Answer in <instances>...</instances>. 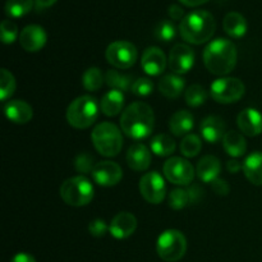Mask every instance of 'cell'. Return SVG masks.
<instances>
[{
  "mask_svg": "<svg viewBox=\"0 0 262 262\" xmlns=\"http://www.w3.org/2000/svg\"><path fill=\"white\" fill-rule=\"evenodd\" d=\"M155 127V114L146 102H132L120 117V128L132 140H145Z\"/></svg>",
  "mask_w": 262,
  "mask_h": 262,
  "instance_id": "cell-1",
  "label": "cell"
},
{
  "mask_svg": "<svg viewBox=\"0 0 262 262\" xmlns=\"http://www.w3.org/2000/svg\"><path fill=\"white\" fill-rule=\"evenodd\" d=\"M204 64L215 76H227L237 66V48L230 40L216 38L204 50Z\"/></svg>",
  "mask_w": 262,
  "mask_h": 262,
  "instance_id": "cell-2",
  "label": "cell"
},
{
  "mask_svg": "<svg viewBox=\"0 0 262 262\" xmlns=\"http://www.w3.org/2000/svg\"><path fill=\"white\" fill-rule=\"evenodd\" d=\"M216 30V22L207 10H194L181 20L179 32L182 38L193 45L207 42Z\"/></svg>",
  "mask_w": 262,
  "mask_h": 262,
  "instance_id": "cell-3",
  "label": "cell"
},
{
  "mask_svg": "<svg viewBox=\"0 0 262 262\" xmlns=\"http://www.w3.org/2000/svg\"><path fill=\"white\" fill-rule=\"evenodd\" d=\"M95 150L102 156L114 158L119 155L123 147V136L119 128L110 122H102L91 133Z\"/></svg>",
  "mask_w": 262,
  "mask_h": 262,
  "instance_id": "cell-4",
  "label": "cell"
},
{
  "mask_svg": "<svg viewBox=\"0 0 262 262\" xmlns=\"http://www.w3.org/2000/svg\"><path fill=\"white\" fill-rule=\"evenodd\" d=\"M67 120L69 125L77 129H86L96 122L99 117V104L90 95L77 97L67 109Z\"/></svg>",
  "mask_w": 262,
  "mask_h": 262,
  "instance_id": "cell-5",
  "label": "cell"
},
{
  "mask_svg": "<svg viewBox=\"0 0 262 262\" xmlns=\"http://www.w3.org/2000/svg\"><path fill=\"white\" fill-rule=\"evenodd\" d=\"M95 189L84 176L72 177L60 187V197L69 206H86L94 199Z\"/></svg>",
  "mask_w": 262,
  "mask_h": 262,
  "instance_id": "cell-6",
  "label": "cell"
},
{
  "mask_svg": "<svg viewBox=\"0 0 262 262\" xmlns=\"http://www.w3.org/2000/svg\"><path fill=\"white\" fill-rule=\"evenodd\" d=\"M187 251V239L182 232L168 229L161 233L156 242V252L165 262H177L181 260Z\"/></svg>",
  "mask_w": 262,
  "mask_h": 262,
  "instance_id": "cell-7",
  "label": "cell"
},
{
  "mask_svg": "<svg viewBox=\"0 0 262 262\" xmlns=\"http://www.w3.org/2000/svg\"><path fill=\"white\" fill-rule=\"evenodd\" d=\"M246 92V87L239 78L222 77L214 81L210 87L211 97L219 104H233L239 101Z\"/></svg>",
  "mask_w": 262,
  "mask_h": 262,
  "instance_id": "cell-8",
  "label": "cell"
},
{
  "mask_svg": "<svg viewBox=\"0 0 262 262\" xmlns=\"http://www.w3.org/2000/svg\"><path fill=\"white\" fill-rule=\"evenodd\" d=\"M106 60L118 69H128L137 60V49L129 41H114L105 51Z\"/></svg>",
  "mask_w": 262,
  "mask_h": 262,
  "instance_id": "cell-9",
  "label": "cell"
},
{
  "mask_svg": "<svg viewBox=\"0 0 262 262\" xmlns=\"http://www.w3.org/2000/svg\"><path fill=\"white\" fill-rule=\"evenodd\" d=\"M164 177L170 183L177 186H188L194 178V168L188 160L183 158L168 159L163 166Z\"/></svg>",
  "mask_w": 262,
  "mask_h": 262,
  "instance_id": "cell-10",
  "label": "cell"
},
{
  "mask_svg": "<svg viewBox=\"0 0 262 262\" xmlns=\"http://www.w3.org/2000/svg\"><path fill=\"white\" fill-rule=\"evenodd\" d=\"M140 192L148 204H161L166 196L165 181L158 171H148L141 177Z\"/></svg>",
  "mask_w": 262,
  "mask_h": 262,
  "instance_id": "cell-11",
  "label": "cell"
},
{
  "mask_svg": "<svg viewBox=\"0 0 262 262\" xmlns=\"http://www.w3.org/2000/svg\"><path fill=\"white\" fill-rule=\"evenodd\" d=\"M169 68L176 74H184L194 66V51L184 43H177L169 54Z\"/></svg>",
  "mask_w": 262,
  "mask_h": 262,
  "instance_id": "cell-12",
  "label": "cell"
},
{
  "mask_svg": "<svg viewBox=\"0 0 262 262\" xmlns=\"http://www.w3.org/2000/svg\"><path fill=\"white\" fill-rule=\"evenodd\" d=\"M91 174L95 183L102 187L117 186L123 178L122 168L117 163L109 160L96 163Z\"/></svg>",
  "mask_w": 262,
  "mask_h": 262,
  "instance_id": "cell-13",
  "label": "cell"
},
{
  "mask_svg": "<svg viewBox=\"0 0 262 262\" xmlns=\"http://www.w3.org/2000/svg\"><path fill=\"white\" fill-rule=\"evenodd\" d=\"M48 36L41 26H26L19 35V43L28 53H37L45 46Z\"/></svg>",
  "mask_w": 262,
  "mask_h": 262,
  "instance_id": "cell-14",
  "label": "cell"
},
{
  "mask_svg": "<svg viewBox=\"0 0 262 262\" xmlns=\"http://www.w3.org/2000/svg\"><path fill=\"white\" fill-rule=\"evenodd\" d=\"M137 229V219L128 211L115 215L109 225V232L115 239H127Z\"/></svg>",
  "mask_w": 262,
  "mask_h": 262,
  "instance_id": "cell-15",
  "label": "cell"
},
{
  "mask_svg": "<svg viewBox=\"0 0 262 262\" xmlns=\"http://www.w3.org/2000/svg\"><path fill=\"white\" fill-rule=\"evenodd\" d=\"M237 124L243 135L256 137L262 133V114L257 109L247 107L238 114Z\"/></svg>",
  "mask_w": 262,
  "mask_h": 262,
  "instance_id": "cell-16",
  "label": "cell"
},
{
  "mask_svg": "<svg viewBox=\"0 0 262 262\" xmlns=\"http://www.w3.org/2000/svg\"><path fill=\"white\" fill-rule=\"evenodd\" d=\"M166 56L164 51L160 48L156 46H151L147 48L143 53L142 59H141V66H142L143 71L148 74V76H160L164 73L166 67Z\"/></svg>",
  "mask_w": 262,
  "mask_h": 262,
  "instance_id": "cell-17",
  "label": "cell"
},
{
  "mask_svg": "<svg viewBox=\"0 0 262 262\" xmlns=\"http://www.w3.org/2000/svg\"><path fill=\"white\" fill-rule=\"evenodd\" d=\"M225 128H227V124L222 118L217 115H210L201 122L200 132L206 142L216 143L224 138Z\"/></svg>",
  "mask_w": 262,
  "mask_h": 262,
  "instance_id": "cell-18",
  "label": "cell"
},
{
  "mask_svg": "<svg viewBox=\"0 0 262 262\" xmlns=\"http://www.w3.org/2000/svg\"><path fill=\"white\" fill-rule=\"evenodd\" d=\"M5 117L15 124H26L33 117V110L28 102L23 100H10L4 106Z\"/></svg>",
  "mask_w": 262,
  "mask_h": 262,
  "instance_id": "cell-19",
  "label": "cell"
},
{
  "mask_svg": "<svg viewBox=\"0 0 262 262\" xmlns=\"http://www.w3.org/2000/svg\"><path fill=\"white\" fill-rule=\"evenodd\" d=\"M127 164L136 171L147 170L151 164V151L143 143H133L128 148Z\"/></svg>",
  "mask_w": 262,
  "mask_h": 262,
  "instance_id": "cell-20",
  "label": "cell"
},
{
  "mask_svg": "<svg viewBox=\"0 0 262 262\" xmlns=\"http://www.w3.org/2000/svg\"><path fill=\"white\" fill-rule=\"evenodd\" d=\"M222 171V164L216 156L206 155L199 161L196 168L197 177L200 181L204 183L211 184L215 179L219 178V174Z\"/></svg>",
  "mask_w": 262,
  "mask_h": 262,
  "instance_id": "cell-21",
  "label": "cell"
},
{
  "mask_svg": "<svg viewBox=\"0 0 262 262\" xmlns=\"http://www.w3.org/2000/svg\"><path fill=\"white\" fill-rule=\"evenodd\" d=\"M124 100L125 97L123 91L114 89L107 91L100 101V109H101L102 114L106 115V117L118 115L124 106Z\"/></svg>",
  "mask_w": 262,
  "mask_h": 262,
  "instance_id": "cell-22",
  "label": "cell"
},
{
  "mask_svg": "<svg viewBox=\"0 0 262 262\" xmlns=\"http://www.w3.org/2000/svg\"><path fill=\"white\" fill-rule=\"evenodd\" d=\"M194 125V118L187 110H179L176 114L171 115L170 120H169V129L177 137H182V136H187Z\"/></svg>",
  "mask_w": 262,
  "mask_h": 262,
  "instance_id": "cell-23",
  "label": "cell"
},
{
  "mask_svg": "<svg viewBox=\"0 0 262 262\" xmlns=\"http://www.w3.org/2000/svg\"><path fill=\"white\" fill-rule=\"evenodd\" d=\"M186 87V81L179 74H166L159 82V91L168 99H177L182 95Z\"/></svg>",
  "mask_w": 262,
  "mask_h": 262,
  "instance_id": "cell-24",
  "label": "cell"
},
{
  "mask_svg": "<svg viewBox=\"0 0 262 262\" xmlns=\"http://www.w3.org/2000/svg\"><path fill=\"white\" fill-rule=\"evenodd\" d=\"M243 173L255 186H262V152L255 151L243 161Z\"/></svg>",
  "mask_w": 262,
  "mask_h": 262,
  "instance_id": "cell-25",
  "label": "cell"
},
{
  "mask_svg": "<svg viewBox=\"0 0 262 262\" xmlns=\"http://www.w3.org/2000/svg\"><path fill=\"white\" fill-rule=\"evenodd\" d=\"M223 27L227 35L233 38H241L247 33V20L241 13L230 12L228 13L223 20Z\"/></svg>",
  "mask_w": 262,
  "mask_h": 262,
  "instance_id": "cell-26",
  "label": "cell"
},
{
  "mask_svg": "<svg viewBox=\"0 0 262 262\" xmlns=\"http://www.w3.org/2000/svg\"><path fill=\"white\" fill-rule=\"evenodd\" d=\"M223 147L227 151L228 155L232 158L237 159L241 158L246 154L247 151V142L243 135L235 130H229L225 133L224 138H223Z\"/></svg>",
  "mask_w": 262,
  "mask_h": 262,
  "instance_id": "cell-27",
  "label": "cell"
},
{
  "mask_svg": "<svg viewBox=\"0 0 262 262\" xmlns=\"http://www.w3.org/2000/svg\"><path fill=\"white\" fill-rule=\"evenodd\" d=\"M150 148L155 155L160 156V158H166L176 151V142L169 135L159 133L151 141Z\"/></svg>",
  "mask_w": 262,
  "mask_h": 262,
  "instance_id": "cell-28",
  "label": "cell"
},
{
  "mask_svg": "<svg viewBox=\"0 0 262 262\" xmlns=\"http://www.w3.org/2000/svg\"><path fill=\"white\" fill-rule=\"evenodd\" d=\"M105 82L109 87L114 90H119V91H128V90L132 89L133 86V77L129 74H122L118 71H110L106 72L105 74Z\"/></svg>",
  "mask_w": 262,
  "mask_h": 262,
  "instance_id": "cell-29",
  "label": "cell"
},
{
  "mask_svg": "<svg viewBox=\"0 0 262 262\" xmlns=\"http://www.w3.org/2000/svg\"><path fill=\"white\" fill-rule=\"evenodd\" d=\"M105 82V76L102 74L101 69L97 67H91L87 71H84L82 76V84L87 91H99Z\"/></svg>",
  "mask_w": 262,
  "mask_h": 262,
  "instance_id": "cell-30",
  "label": "cell"
},
{
  "mask_svg": "<svg viewBox=\"0 0 262 262\" xmlns=\"http://www.w3.org/2000/svg\"><path fill=\"white\" fill-rule=\"evenodd\" d=\"M35 5V0H7L5 13L12 18H20L28 14Z\"/></svg>",
  "mask_w": 262,
  "mask_h": 262,
  "instance_id": "cell-31",
  "label": "cell"
},
{
  "mask_svg": "<svg viewBox=\"0 0 262 262\" xmlns=\"http://www.w3.org/2000/svg\"><path fill=\"white\" fill-rule=\"evenodd\" d=\"M184 99L188 106L199 107L206 102L207 92L201 84H192L184 92Z\"/></svg>",
  "mask_w": 262,
  "mask_h": 262,
  "instance_id": "cell-32",
  "label": "cell"
},
{
  "mask_svg": "<svg viewBox=\"0 0 262 262\" xmlns=\"http://www.w3.org/2000/svg\"><path fill=\"white\" fill-rule=\"evenodd\" d=\"M202 141L197 135H187L181 142V152L184 158H194L201 152Z\"/></svg>",
  "mask_w": 262,
  "mask_h": 262,
  "instance_id": "cell-33",
  "label": "cell"
},
{
  "mask_svg": "<svg viewBox=\"0 0 262 262\" xmlns=\"http://www.w3.org/2000/svg\"><path fill=\"white\" fill-rule=\"evenodd\" d=\"M154 36L161 42H170L177 36V27L171 20H160L154 28Z\"/></svg>",
  "mask_w": 262,
  "mask_h": 262,
  "instance_id": "cell-34",
  "label": "cell"
},
{
  "mask_svg": "<svg viewBox=\"0 0 262 262\" xmlns=\"http://www.w3.org/2000/svg\"><path fill=\"white\" fill-rule=\"evenodd\" d=\"M14 76L8 69L3 68L0 72V100L7 101L15 91Z\"/></svg>",
  "mask_w": 262,
  "mask_h": 262,
  "instance_id": "cell-35",
  "label": "cell"
},
{
  "mask_svg": "<svg viewBox=\"0 0 262 262\" xmlns=\"http://www.w3.org/2000/svg\"><path fill=\"white\" fill-rule=\"evenodd\" d=\"M169 206L173 210H182L191 202L188 191L182 188H176L169 193Z\"/></svg>",
  "mask_w": 262,
  "mask_h": 262,
  "instance_id": "cell-36",
  "label": "cell"
},
{
  "mask_svg": "<svg viewBox=\"0 0 262 262\" xmlns=\"http://www.w3.org/2000/svg\"><path fill=\"white\" fill-rule=\"evenodd\" d=\"M0 33H2V41L5 45L13 43L18 38V27L14 22L9 19H4L0 25Z\"/></svg>",
  "mask_w": 262,
  "mask_h": 262,
  "instance_id": "cell-37",
  "label": "cell"
},
{
  "mask_svg": "<svg viewBox=\"0 0 262 262\" xmlns=\"http://www.w3.org/2000/svg\"><path fill=\"white\" fill-rule=\"evenodd\" d=\"M94 161V156L90 155V154L87 152H82L79 154L76 158V160H74V168H76L77 171H79V173L82 174L92 173L95 165H96Z\"/></svg>",
  "mask_w": 262,
  "mask_h": 262,
  "instance_id": "cell-38",
  "label": "cell"
},
{
  "mask_svg": "<svg viewBox=\"0 0 262 262\" xmlns=\"http://www.w3.org/2000/svg\"><path fill=\"white\" fill-rule=\"evenodd\" d=\"M152 90L154 83L150 78H138L135 81L130 91H132L133 95H136V96L146 97L152 92Z\"/></svg>",
  "mask_w": 262,
  "mask_h": 262,
  "instance_id": "cell-39",
  "label": "cell"
},
{
  "mask_svg": "<svg viewBox=\"0 0 262 262\" xmlns=\"http://www.w3.org/2000/svg\"><path fill=\"white\" fill-rule=\"evenodd\" d=\"M89 232L92 237H104L109 232V225L102 219H95L89 224Z\"/></svg>",
  "mask_w": 262,
  "mask_h": 262,
  "instance_id": "cell-40",
  "label": "cell"
},
{
  "mask_svg": "<svg viewBox=\"0 0 262 262\" xmlns=\"http://www.w3.org/2000/svg\"><path fill=\"white\" fill-rule=\"evenodd\" d=\"M211 187L212 189H214L215 193H217L219 196H227V194H229L230 192V187L229 184H228V182L223 181V179L220 178L215 179V181L211 183Z\"/></svg>",
  "mask_w": 262,
  "mask_h": 262,
  "instance_id": "cell-41",
  "label": "cell"
},
{
  "mask_svg": "<svg viewBox=\"0 0 262 262\" xmlns=\"http://www.w3.org/2000/svg\"><path fill=\"white\" fill-rule=\"evenodd\" d=\"M168 14L173 20H182L186 17V15H184V10L182 9V7H179V5L177 4H173L169 7Z\"/></svg>",
  "mask_w": 262,
  "mask_h": 262,
  "instance_id": "cell-42",
  "label": "cell"
},
{
  "mask_svg": "<svg viewBox=\"0 0 262 262\" xmlns=\"http://www.w3.org/2000/svg\"><path fill=\"white\" fill-rule=\"evenodd\" d=\"M227 169L230 174L239 173L241 170H243V164L238 160H229L227 163Z\"/></svg>",
  "mask_w": 262,
  "mask_h": 262,
  "instance_id": "cell-43",
  "label": "cell"
},
{
  "mask_svg": "<svg viewBox=\"0 0 262 262\" xmlns=\"http://www.w3.org/2000/svg\"><path fill=\"white\" fill-rule=\"evenodd\" d=\"M10 262H36V260L32 255H30V253L20 252L17 253Z\"/></svg>",
  "mask_w": 262,
  "mask_h": 262,
  "instance_id": "cell-44",
  "label": "cell"
},
{
  "mask_svg": "<svg viewBox=\"0 0 262 262\" xmlns=\"http://www.w3.org/2000/svg\"><path fill=\"white\" fill-rule=\"evenodd\" d=\"M58 0H35V8L36 10H43V9H48V8L53 7Z\"/></svg>",
  "mask_w": 262,
  "mask_h": 262,
  "instance_id": "cell-45",
  "label": "cell"
},
{
  "mask_svg": "<svg viewBox=\"0 0 262 262\" xmlns=\"http://www.w3.org/2000/svg\"><path fill=\"white\" fill-rule=\"evenodd\" d=\"M179 2L182 3L183 5H186V7H200V5L205 4V3H207L209 0H179Z\"/></svg>",
  "mask_w": 262,
  "mask_h": 262,
  "instance_id": "cell-46",
  "label": "cell"
}]
</instances>
